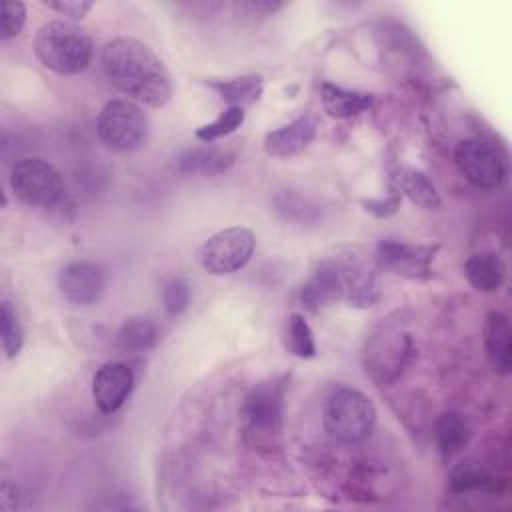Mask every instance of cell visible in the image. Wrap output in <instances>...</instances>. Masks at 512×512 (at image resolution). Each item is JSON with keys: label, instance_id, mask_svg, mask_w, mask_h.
I'll return each mask as SVG.
<instances>
[{"label": "cell", "instance_id": "cell-27", "mask_svg": "<svg viewBox=\"0 0 512 512\" xmlns=\"http://www.w3.org/2000/svg\"><path fill=\"white\" fill-rule=\"evenodd\" d=\"M242 122H244V108L230 106L224 112H220L212 122L202 124L196 130V138L204 144H212L214 140L232 134L236 128H240Z\"/></svg>", "mask_w": 512, "mask_h": 512}, {"label": "cell", "instance_id": "cell-19", "mask_svg": "<svg viewBox=\"0 0 512 512\" xmlns=\"http://www.w3.org/2000/svg\"><path fill=\"white\" fill-rule=\"evenodd\" d=\"M466 280L480 292H494L502 286L506 266L496 252H476L464 264Z\"/></svg>", "mask_w": 512, "mask_h": 512}, {"label": "cell", "instance_id": "cell-20", "mask_svg": "<svg viewBox=\"0 0 512 512\" xmlns=\"http://www.w3.org/2000/svg\"><path fill=\"white\" fill-rule=\"evenodd\" d=\"M234 162V154L216 146H200L190 148L180 154L178 158V170L182 174H220L228 170Z\"/></svg>", "mask_w": 512, "mask_h": 512}, {"label": "cell", "instance_id": "cell-12", "mask_svg": "<svg viewBox=\"0 0 512 512\" xmlns=\"http://www.w3.org/2000/svg\"><path fill=\"white\" fill-rule=\"evenodd\" d=\"M60 294L80 306L94 304L104 292V272L90 260H74L58 272Z\"/></svg>", "mask_w": 512, "mask_h": 512}, {"label": "cell", "instance_id": "cell-29", "mask_svg": "<svg viewBox=\"0 0 512 512\" xmlns=\"http://www.w3.org/2000/svg\"><path fill=\"white\" fill-rule=\"evenodd\" d=\"M26 22V6L18 0L0 2V38L8 40L20 34Z\"/></svg>", "mask_w": 512, "mask_h": 512}, {"label": "cell", "instance_id": "cell-28", "mask_svg": "<svg viewBox=\"0 0 512 512\" xmlns=\"http://www.w3.org/2000/svg\"><path fill=\"white\" fill-rule=\"evenodd\" d=\"M0 336H2V348L6 358L18 356L24 344V330L20 326L16 310L8 300H4L0 306Z\"/></svg>", "mask_w": 512, "mask_h": 512}, {"label": "cell", "instance_id": "cell-18", "mask_svg": "<svg viewBox=\"0 0 512 512\" xmlns=\"http://www.w3.org/2000/svg\"><path fill=\"white\" fill-rule=\"evenodd\" d=\"M322 106L332 118H352L374 104V94L362 90H348L332 82L320 86Z\"/></svg>", "mask_w": 512, "mask_h": 512}, {"label": "cell", "instance_id": "cell-1", "mask_svg": "<svg viewBox=\"0 0 512 512\" xmlns=\"http://www.w3.org/2000/svg\"><path fill=\"white\" fill-rule=\"evenodd\" d=\"M108 80L126 96L162 108L172 98V80L158 54L136 38H114L102 50Z\"/></svg>", "mask_w": 512, "mask_h": 512}, {"label": "cell", "instance_id": "cell-6", "mask_svg": "<svg viewBox=\"0 0 512 512\" xmlns=\"http://www.w3.org/2000/svg\"><path fill=\"white\" fill-rule=\"evenodd\" d=\"M254 248L256 238L252 230L244 226H230L208 236L198 250V262L214 276L234 274L250 262Z\"/></svg>", "mask_w": 512, "mask_h": 512}, {"label": "cell", "instance_id": "cell-26", "mask_svg": "<svg viewBox=\"0 0 512 512\" xmlns=\"http://www.w3.org/2000/svg\"><path fill=\"white\" fill-rule=\"evenodd\" d=\"M286 348L298 358H312L316 356V342L310 324L298 312L288 316L286 322Z\"/></svg>", "mask_w": 512, "mask_h": 512}, {"label": "cell", "instance_id": "cell-31", "mask_svg": "<svg viewBox=\"0 0 512 512\" xmlns=\"http://www.w3.org/2000/svg\"><path fill=\"white\" fill-rule=\"evenodd\" d=\"M400 192L398 190H394V192H390L386 198H364L362 200V206H364V210L366 212H370L372 216H376V218H388V216H392V214H396L398 212V208H400Z\"/></svg>", "mask_w": 512, "mask_h": 512}, {"label": "cell", "instance_id": "cell-8", "mask_svg": "<svg viewBox=\"0 0 512 512\" xmlns=\"http://www.w3.org/2000/svg\"><path fill=\"white\" fill-rule=\"evenodd\" d=\"M10 186L18 200L32 208H50L62 196L58 170L42 158H22L12 166Z\"/></svg>", "mask_w": 512, "mask_h": 512}, {"label": "cell", "instance_id": "cell-10", "mask_svg": "<svg viewBox=\"0 0 512 512\" xmlns=\"http://www.w3.org/2000/svg\"><path fill=\"white\" fill-rule=\"evenodd\" d=\"M286 378H270L258 382L246 396L242 416L254 432L276 434L284 420Z\"/></svg>", "mask_w": 512, "mask_h": 512}, {"label": "cell", "instance_id": "cell-34", "mask_svg": "<svg viewBox=\"0 0 512 512\" xmlns=\"http://www.w3.org/2000/svg\"><path fill=\"white\" fill-rule=\"evenodd\" d=\"M240 8H246V10H250L252 12V16L254 14H270V12H276L278 8H282V4L280 2H270V0H260V2H244V4H240Z\"/></svg>", "mask_w": 512, "mask_h": 512}, {"label": "cell", "instance_id": "cell-4", "mask_svg": "<svg viewBox=\"0 0 512 512\" xmlns=\"http://www.w3.org/2000/svg\"><path fill=\"white\" fill-rule=\"evenodd\" d=\"M412 356L414 344L410 334L402 328L400 322L388 318L378 326L366 344V372H370V376L380 384L394 382L410 364Z\"/></svg>", "mask_w": 512, "mask_h": 512}, {"label": "cell", "instance_id": "cell-15", "mask_svg": "<svg viewBox=\"0 0 512 512\" xmlns=\"http://www.w3.org/2000/svg\"><path fill=\"white\" fill-rule=\"evenodd\" d=\"M316 132H318L316 116L310 112L300 114L292 122L276 130H270L264 136V152L276 158L298 154L310 146V142L316 138Z\"/></svg>", "mask_w": 512, "mask_h": 512}, {"label": "cell", "instance_id": "cell-13", "mask_svg": "<svg viewBox=\"0 0 512 512\" xmlns=\"http://www.w3.org/2000/svg\"><path fill=\"white\" fill-rule=\"evenodd\" d=\"M344 300V280L340 262L336 256L324 258L314 268L312 276L300 288V302L310 312H318L320 308Z\"/></svg>", "mask_w": 512, "mask_h": 512}, {"label": "cell", "instance_id": "cell-11", "mask_svg": "<svg viewBox=\"0 0 512 512\" xmlns=\"http://www.w3.org/2000/svg\"><path fill=\"white\" fill-rule=\"evenodd\" d=\"M344 280V302L356 308H370L380 300V290L376 282V262L374 256L358 254L348 250L336 256Z\"/></svg>", "mask_w": 512, "mask_h": 512}, {"label": "cell", "instance_id": "cell-33", "mask_svg": "<svg viewBox=\"0 0 512 512\" xmlns=\"http://www.w3.org/2000/svg\"><path fill=\"white\" fill-rule=\"evenodd\" d=\"M16 506H18L16 488L10 486L8 482H2V486H0V508L4 512H12V510H16Z\"/></svg>", "mask_w": 512, "mask_h": 512}, {"label": "cell", "instance_id": "cell-21", "mask_svg": "<svg viewBox=\"0 0 512 512\" xmlns=\"http://www.w3.org/2000/svg\"><path fill=\"white\" fill-rule=\"evenodd\" d=\"M206 84L216 90L224 102L238 108L258 102L264 90L262 74H242L228 80H208Z\"/></svg>", "mask_w": 512, "mask_h": 512}, {"label": "cell", "instance_id": "cell-24", "mask_svg": "<svg viewBox=\"0 0 512 512\" xmlns=\"http://www.w3.org/2000/svg\"><path fill=\"white\" fill-rule=\"evenodd\" d=\"M436 442L444 458H452L458 454L470 440V426L466 418L458 412H444L438 416L436 426Z\"/></svg>", "mask_w": 512, "mask_h": 512}, {"label": "cell", "instance_id": "cell-14", "mask_svg": "<svg viewBox=\"0 0 512 512\" xmlns=\"http://www.w3.org/2000/svg\"><path fill=\"white\" fill-rule=\"evenodd\" d=\"M134 388V372L122 362L100 366L92 378V396L102 414H114Z\"/></svg>", "mask_w": 512, "mask_h": 512}, {"label": "cell", "instance_id": "cell-3", "mask_svg": "<svg viewBox=\"0 0 512 512\" xmlns=\"http://www.w3.org/2000/svg\"><path fill=\"white\" fill-rule=\"evenodd\" d=\"M376 424V408L372 400L350 386L336 388L324 406V428L342 444H358L366 440Z\"/></svg>", "mask_w": 512, "mask_h": 512}, {"label": "cell", "instance_id": "cell-9", "mask_svg": "<svg viewBox=\"0 0 512 512\" xmlns=\"http://www.w3.org/2000/svg\"><path fill=\"white\" fill-rule=\"evenodd\" d=\"M440 244H408L398 240H380L374 250V262L380 270L404 278L424 280L432 276V260Z\"/></svg>", "mask_w": 512, "mask_h": 512}, {"label": "cell", "instance_id": "cell-30", "mask_svg": "<svg viewBox=\"0 0 512 512\" xmlns=\"http://www.w3.org/2000/svg\"><path fill=\"white\" fill-rule=\"evenodd\" d=\"M162 302H164V310L172 316H178L182 314L188 304H190V288L188 284L174 276V278H168L162 286Z\"/></svg>", "mask_w": 512, "mask_h": 512}, {"label": "cell", "instance_id": "cell-22", "mask_svg": "<svg viewBox=\"0 0 512 512\" xmlns=\"http://www.w3.org/2000/svg\"><path fill=\"white\" fill-rule=\"evenodd\" d=\"M274 208L276 212L290 222L296 224H318L322 220V208L318 202H314L312 198L304 196L298 190H280L274 196Z\"/></svg>", "mask_w": 512, "mask_h": 512}, {"label": "cell", "instance_id": "cell-32", "mask_svg": "<svg viewBox=\"0 0 512 512\" xmlns=\"http://www.w3.org/2000/svg\"><path fill=\"white\" fill-rule=\"evenodd\" d=\"M44 4L50 10H56L58 14L66 16L70 20L84 18L94 6V2H90V0H54V2H44Z\"/></svg>", "mask_w": 512, "mask_h": 512}, {"label": "cell", "instance_id": "cell-16", "mask_svg": "<svg viewBox=\"0 0 512 512\" xmlns=\"http://www.w3.org/2000/svg\"><path fill=\"white\" fill-rule=\"evenodd\" d=\"M484 348L494 372L506 376L512 368V328L508 316L492 310L484 320Z\"/></svg>", "mask_w": 512, "mask_h": 512}, {"label": "cell", "instance_id": "cell-5", "mask_svg": "<svg viewBox=\"0 0 512 512\" xmlns=\"http://www.w3.org/2000/svg\"><path fill=\"white\" fill-rule=\"evenodd\" d=\"M96 132L100 142L116 152H132L144 146L150 132V122L144 110L132 100L116 98L102 106Z\"/></svg>", "mask_w": 512, "mask_h": 512}, {"label": "cell", "instance_id": "cell-23", "mask_svg": "<svg viewBox=\"0 0 512 512\" xmlns=\"http://www.w3.org/2000/svg\"><path fill=\"white\" fill-rule=\"evenodd\" d=\"M158 342V328L148 316H130L122 322L116 334V344L122 352H146Z\"/></svg>", "mask_w": 512, "mask_h": 512}, {"label": "cell", "instance_id": "cell-7", "mask_svg": "<svg viewBox=\"0 0 512 512\" xmlns=\"http://www.w3.org/2000/svg\"><path fill=\"white\" fill-rule=\"evenodd\" d=\"M454 162L464 178L478 188H498L508 176L504 152L486 138H468L458 142Z\"/></svg>", "mask_w": 512, "mask_h": 512}, {"label": "cell", "instance_id": "cell-17", "mask_svg": "<svg viewBox=\"0 0 512 512\" xmlns=\"http://www.w3.org/2000/svg\"><path fill=\"white\" fill-rule=\"evenodd\" d=\"M392 180L396 182V190L404 196H408L416 206L424 210H438L442 200L436 190V186L430 182V178L410 166H396L392 170Z\"/></svg>", "mask_w": 512, "mask_h": 512}, {"label": "cell", "instance_id": "cell-25", "mask_svg": "<svg viewBox=\"0 0 512 512\" xmlns=\"http://www.w3.org/2000/svg\"><path fill=\"white\" fill-rule=\"evenodd\" d=\"M450 490L452 492H468L476 488H488L492 478L488 470L476 458H464L450 470Z\"/></svg>", "mask_w": 512, "mask_h": 512}, {"label": "cell", "instance_id": "cell-2", "mask_svg": "<svg viewBox=\"0 0 512 512\" xmlns=\"http://www.w3.org/2000/svg\"><path fill=\"white\" fill-rule=\"evenodd\" d=\"M36 58L56 74H78L92 60V38L68 20H52L38 28L34 38Z\"/></svg>", "mask_w": 512, "mask_h": 512}]
</instances>
